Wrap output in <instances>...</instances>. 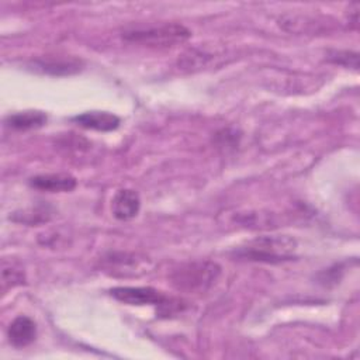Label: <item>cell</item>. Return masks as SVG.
Instances as JSON below:
<instances>
[{
	"label": "cell",
	"mask_w": 360,
	"mask_h": 360,
	"mask_svg": "<svg viewBox=\"0 0 360 360\" xmlns=\"http://www.w3.org/2000/svg\"><path fill=\"white\" fill-rule=\"evenodd\" d=\"M297 242L287 235H263L249 240L245 246H240L235 255L238 257L264 262V263H281L294 259Z\"/></svg>",
	"instance_id": "cell-1"
},
{
	"label": "cell",
	"mask_w": 360,
	"mask_h": 360,
	"mask_svg": "<svg viewBox=\"0 0 360 360\" xmlns=\"http://www.w3.org/2000/svg\"><path fill=\"white\" fill-rule=\"evenodd\" d=\"M191 37V31L183 24L166 22L149 27H134L122 32L125 41L146 44L152 46H172L181 44Z\"/></svg>",
	"instance_id": "cell-2"
},
{
	"label": "cell",
	"mask_w": 360,
	"mask_h": 360,
	"mask_svg": "<svg viewBox=\"0 0 360 360\" xmlns=\"http://www.w3.org/2000/svg\"><path fill=\"white\" fill-rule=\"evenodd\" d=\"M221 273L217 263L193 262L180 266L172 274V283L176 288L184 291H205L215 283Z\"/></svg>",
	"instance_id": "cell-3"
},
{
	"label": "cell",
	"mask_w": 360,
	"mask_h": 360,
	"mask_svg": "<svg viewBox=\"0 0 360 360\" xmlns=\"http://www.w3.org/2000/svg\"><path fill=\"white\" fill-rule=\"evenodd\" d=\"M110 294L120 302L128 305H155L159 308H165L166 315L176 307L172 298H167L162 291L153 287L121 285L111 288Z\"/></svg>",
	"instance_id": "cell-4"
},
{
	"label": "cell",
	"mask_w": 360,
	"mask_h": 360,
	"mask_svg": "<svg viewBox=\"0 0 360 360\" xmlns=\"http://www.w3.org/2000/svg\"><path fill=\"white\" fill-rule=\"evenodd\" d=\"M143 264L145 259H138L136 255L124 252L108 253L103 259V267L112 276H138L146 271Z\"/></svg>",
	"instance_id": "cell-5"
},
{
	"label": "cell",
	"mask_w": 360,
	"mask_h": 360,
	"mask_svg": "<svg viewBox=\"0 0 360 360\" xmlns=\"http://www.w3.org/2000/svg\"><path fill=\"white\" fill-rule=\"evenodd\" d=\"M141 210V198L135 190L121 188L111 200L112 215L120 221H129L138 215Z\"/></svg>",
	"instance_id": "cell-6"
},
{
	"label": "cell",
	"mask_w": 360,
	"mask_h": 360,
	"mask_svg": "<svg viewBox=\"0 0 360 360\" xmlns=\"http://www.w3.org/2000/svg\"><path fill=\"white\" fill-rule=\"evenodd\" d=\"M30 186L48 193H62V191H72L77 180L68 173H46V174H37L28 180Z\"/></svg>",
	"instance_id": "cell-7"
},
{
	"label": "cell",
	"mask_w": 360,
	"mask_h": 360,
	"mask_svg": "<svg viewBox=\"0 0 360 360\" xmlns=\"http://www.w3.org/2000/svg\"><path fill=\"white\" fill-rule=\"evenodd\" d=\"M72 121L86 129L110 132L120 127V118L108 111H86L72 117Z\"/></svg>",
	"instance_id": "cell-8"
},
{
	"label": "cell",
	"mask_w": 360,
	"mask_h": 360,
	"mask_svg": "<svg viewBox=\"0 0 360 360\" xmlns=\"http://www.w3.org/2000/svg\"><path fill=\"white\" fill-rule=\"evenodd\" d=\"M82 62L77 59H63V58H45L37 59L30 63V68L35 72L52 75V76H69L82 70Z\"/></svg>",
	"instance_id": "cell-9"
},
{
	"label": "cell",
	"mask_w": 360,
	"mask_h": 360,
	"mask_svg": "<svg viewBox=\"0 0 360 360\" xmlns=\"http://www.w3.org/2000/svg\"><path fill=\"white\" fill-rule=\"evenodd\" d=\"M8 342L17 347H27L30 346L37 338V325L35 322L27 315H18L10 323L7 329Z\"/></svg>",
	"instance_id": "cell-10"
},
{
	"label": "cell",
	"mask_w": 360,
	"mask_h": 360,
	"mask_svg": "<svg viewBox=\"0 0 360 360\" xmlns=\"http://www.w3.org/2000/svg\"><path fill=\"white\" fill-rule=\"evenodd\" d=\"M46 114L42 111L28 110L21 112H14L6 117V125L8 128L17 129V131H28V129H37L46 124Z\"/></svg>",
	"instance_id": "cell-11"
},
{
	"label": "cell",
	"mask_w": 360,
	"mask_h": 360,
	"mask_svg": "<svg viewBox=\"0 0 360 360\" xmlns=\"http://www.w3.org/2000/svg\"><path fill=\"white\" fill-rule=\"evenodd\" d=\"M25 281V276H24V270L14 262H7L3 260L1 263V284H3V290L7 288H13L15 285L24 284Z\"/></svg>",
	"instance_id": "cell-12"
},
{
	"label": "cell",
	"mask_w": 360,
	"mask_h": 360,
	"mask_svg": "<svg viewBox=\"0 0 360 360\" xmlns=\"http://www.w3.org/2000/svg\"><path fill=\"white\" fill-rule=\"evenodd\" d=\"M330 62L338 63V65H343L346 68H353L354 70L359 68V55L356 52H350V51H333L329 58Z\"/></svg>",
	"instance_id": "cell-13"
}]
</instances>
